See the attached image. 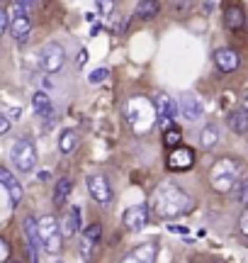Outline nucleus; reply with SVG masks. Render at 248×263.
I'll list each match as a JSON object with an SVG mask.
<instances>
[{
  "mask_svg": "<svg viewBox=\"0 0 248 263\" xmlns=\"http://www.w3.org/2000/svg\"><path fill=\"white\" fill-rule=\"evenodd\" d=\"M29 32H32V22H29L27 15H19V17L12 20V27H10V34L15 37L17 44H25L29 39Z\"/></svg>",
  "mask_w": 248,
  "mask_h": 263,
  "instance_id": "nucleus-16",
  "label": "nucleus"
},
{
  "mask_svg": "<svg viewBox=\"0 0 248 263\" xmlns=\"http://www.w3.org/2000/svg\"><path fill=\"white\" fill-rule=\"evenodd\" d=\"M188 5H190V0H173V10H178V12H182Z\"/></svg>",
  "mask_w": 248,
  "mask_h": 263,
  "instance_id": "nucleus-32",
  "label": "nucleus"
},
{
  "mask_svg": "<svg viewBox=\"0 0 248 263\" xmlns=\"http://www.w3.org/2000/svg\"><path fill=\"white\" fill-rule=\"evenodd\" d=\"M214 64L219 68L221 73H231V71H236L239 68V54L234 51V49H219V51H214Z\"/></svg>",
  "mask_w": 248,
  "mask_h": 263,
  "instance_id": "nucleus-14",
  "label": "nucleus"
},
{
  "mask_svg": "<svg viewBox=\"0 0 248 263\" xmlns=\"http://www.w3.org/2000/svg\"><path fill=\"white\" fill-rule=\"evenodd\" d=\"M241 176H243V163H241V161L229 159V156L214 161V166L210 168L212 190H217V193L236 190L241 185Z\"/></svg>",
  "mask_w": 248,
  "mask_h": 263,
  "instance_id": "nucleus-2",
  "label": "nucleus"
},
{
  "mask_svg": "<svg viewBox=\"0 0 248 263\" xmlns=\"http://www.w3.org/2000/svg\"><path fill=\"white\" fill-rule=\"evenodd\" d=\"M0 249H3V263H8V258H10V244L5 241V239L0 241Z\"/></svg>",
  "mask_w": 248,
  "mask_h": 263,
  "instance_id": "nucleus-31",
  "label": "nucleus"
},
{
  "mask_svg": "<svg viewBox=\"0 0 248 263\" xmlns=\"http://www.w3.org/2000/svg\"><path fill=\"white\" fill-rule=\"evenodd\" d=\"M58 263H61V261H58Z\"/></svg>",
  "mask_w": 248,
  "mask_h": 263,
  "instance_id": "nucleus-36",
  "label": "nucleus"
},
{
  "mask_svg": "<svg viewBox=\"0 0 248 263\" xmlns=\"http://www.w3.org/2000/svg\"><path fill=\"white\" fill-rule=\"evenodd\" d=\"M182 141V132L178 129V127H171V129H166V134H163V144L168 146V149H175V146H180Z\"/></svg>",
  "mask_w": 248,
  "mask_h": 263,
  "instance_id": "nucleus-24",
  "label": "nucleus"
},
{
  "mask_svg": "<svg viewBox=\"0 0 248 263\" xmlns=\"http://www.w3.org/2000/svg\"><path fill=\"white\" fill-rule=\"evenodd\" d=\"M122 222L129 232H141L143 227H146V222H149V210H146L143 205L129 207V210H124Z\"/></svg>",
  "mask_w": 248,
  "mask_h": 263,
  "instance_id": "nucleus-10",
  "label": "nucleus"
},
{
  "mask_svg": "<svg viewBox=\"0 0 248 263\" xmlns=\"http://www.w3.org/2000/svg\"><path fill=\"white\" fill-rule=\"evenodd\" d=\"M86 61H88V51H86V49H80V57L76 59V64H78V66H83Z\"/></svg>",
  "mask_w": 248,
  "mask_h": 263,
  "instance_id": "nucleus-33",
  "label": "nucleus"
},
{
  "mask_svg": "<svg viewBox=\"0 0 248 263\" xmlns=\"http://www.w3.org/2000/svg\"><path fill=\"white\" fill-rule=\"evenodd\" d=\"M32 107H34V112L39 117H44L49 120L51 115H54V103H51V98H49L44 90H37V93L32 95Z\"/></svg>",
  "mask_w": 248,
  "mask_h": 263,
  "instance_id": "nucleus-17",
  "label": "nucleus"
},
{
  "mask_svg": "<svg viewBox=\"0 0 248 263\" xmlns=\"http://www.w3.org/2000/svg\"><path fill=\"white\" fill-rule=\"evenodd\" d=\"M178 105H180V112L185 115V120H190V122H197V120H202V115H204L202 100L195 93H182Z\"/></svg>",
  "mask_w": 248,
  "mask_h": 263,
  "instance_id": "nucleus-11",
  "label": "nucleus"
},
{
  "mask_svg": "<svg viewBox=\"0 0 248 263\" xmlns=\"http://www.w3.org/2000/svg\"><path fill=\"white\" fill-rule=\"evenodd\" d=\"M66 64V49L61 47L58 42H49L39 51V66L44 73H58Z\"/></svg>",
  "mask_w": 248,
  "mask_h": 263,
  "instance_id": "nucleus-5",
  "label": "nucleus"
},
{
  "mask_svg": "<svg viewBox=\"0 0 248 263\" xmlns=\"http://www.w3.org/2000/svg\"><path fill=\"white\" fill-rule=\"evenodd\" d=\"M39 239L47 254H58L64 246V229L58 224V219L54 215L39 217Z\"/></svg>",
  "mask_w": 248,
  "mask_h": 263,
  "instance_id": "nucleus-3",
  "label": "nucleus"
},
{
  "mask_svg": "<svg viewBox=\"0 0 248 263\" xmlns=\"http://www.w3.org/2000/svg\"><path fill=\"white\" fill-rule=\"evenodd\" d=\"M153 105H156V115H158V127H161V129H171V122L175 120L180 105H175V100H173L168 93H158L156 100H153Z\"/></svg>",
  "mask_w": 248,
  "mask_h": 263,
  "instance_id": "nucleus-6",
  "label": "nucleus"
},
{
  "mask_svg": "<svg viewBox=\"0 0 248 263\" xmlns=\"http://www.w3.org/2000/svg\"><path fill=\"white\" fill-rule=\"evenodd\" d=\"M5 115H8L10 120H19V117H22V107H8Z\"/></svg>",
  "mask_w": 248,
  "mask_h": 263,
  "instance_id": "nucleus-30",
  "label": "nucleus"
},
{
  "mask_svg": "<svg viewBox=\"0 0 248 263\" xmlns=\"http://www.w3.org/2000/svg\"><path fill=\"white\" fill-rule=\"evenodd\" d=\"M158 12H161L158 0H139V3H136V17L143 20V22L153 20L156 15H158Z\"/></svg>",
  "mask_w": 248,
  "mask_h": 263,
  "instance_id": "nucleus-19",
  "label": "nucleus"
},
{
  "mask_svg": "<svg viewBox=\"0 0 248 263\" xmlns=\"http://www.w3.org/2000/svg\"><path fill=\"white\" fill-rule=\"evenodd\" d=\"M243 110H246V112H248V98H246V100H243Z\"/></svg>",
  "mask_w": 248,
  "mask_h": 263,
  "instance_id": "nucleus-35",
  "label": "nucleus"
},
{
  "mask_svg": "<svg viewBox=\"0 0 248 263\" xmlns=\"http://www.w3.org/2000/svg\"><path fill=\"white\" fill-rule=\"evenodd\" d=\"M10 132V117L5 112L0 115V134H8Z\"/></svg>",
  "mask_w": 248,
  "mask_h": 263,
  "instance_id": "nucleus-29",
  "label": "nucleus"
},
{
  "mask_svg": "<svg viewBox=\"0 0 248 263\" xmlns=\"http://www.w3.org/2000/svg\"><path fill=\"white\" fill-rule=\"evenodd\" d=\"M107 76H110V68H105V66H102V68H95L93 73L88 76V83H90V85H97V83H102Z\"/></svg>",
  "mask_w": 248,
  "mask_h": 263,
  "instance_id": "nucleus-25",
  "label": "nucleus"
},
{
  "mask_svg": "<svg viewBox=\"0 0 248 263\" xmlns=\"http://www.w3.org/2000/svg\"><path fill=\"white\" fill-rule=\"evenodd\" d=\"M224 25L231 29V32H239L243 25H246V15H243V10L239 5H229L226 12H224Z\"/></svg>",
  "mask_w": 248,
  "mask_h": 263,
  "instance_id": "nucleus-18",
  "label": "nucleus"
},
{
  "mask_svg": "<svg viewBox=\"0 0 248 263\" xmlns=\"http://www.w3.org/2000/svg\"><path fill=\"white\" fill-rule=\"evenodd\" d=\"M0 183H3L5 190H8L10 202H12V205H17L19 200H22V185L15 180V176H12L8 168H0Z\"/></svg>",
  "mask_w": 248,
  "mask_h": 263,
  "instance_id": "nucleus-15",
  "label": "nucleus"
},
{
  "mask_svg": "<svg viewBox=\"0 0 248 263\" xmlns=\"http://www.w3.org/2000/svg\"><path fill=\"white\" fill-rule=\"evenodd\" d=\"M88 193H90V197L95 200V202H100V205H107L110 200H112V188H110V183H107V178L102 176V173H93V176H88Z\"/></svg>",
  "mask_w": 248,
  "mask_h": 263,
  "instance_id": "nucleus-8",
  "label": "nucleus"
},
{
  "mask_svg": "<svg viewBox=\"0 0 248 263\" xmlns=\"http://www.w3.org/2000/svg\"><path fill=\"white\" fill-rule=\"evenodd\" d=\"M22 5H25V8H32V5H34V0H22Z\"/></svg>",
  "mask_w": 248,
  "mask_h": 263,
  "instance_id": "nucleus-34",
  "label": "nucleus"
},
{
  "mask_svg": "<svg viewBox=\"0 0 248 263\" xmlns=\"http://www.w3.org/2000/svg\"><path fill=\"white\" fill-rule=\"evenodd\" d=\"M71 188H73V183H71V178H61L56 185V193H54V205L61 207L64 202H66V197L71 195Z\"/></svg>",
  "mask_w": 248,
  "mask_h": 263,
  "instance_id": "nucleus-23",
  "label": "nucleus"
},
{
  "mask_svg": "<svg viewBox=\"0 0 248 263\" xmlns=\"http://www.w3.org/2000/svg\"><path fill=\"white\" fill-rule=\"evenodd\" d=\"M166 166L173 173H188V171L195 166V151L188 149V146H175L171 149L168 159H166Z\"/></svg>",
  "mask_w": 248,
  "mask_h": 263,
  "instance_id": "nucleus-7",
  "label": "nucleus"
},
{
  "mask_svg": "<svg viewBox=\"0 0 248 263\" xmlns=\"http://www.w3.org/2000/svg\"><path fill=\"white\" fill-rule=\"evenodd\" d=\"M80 222H83V212H80V207L78 205H71L66 207V212H64V219H61V229H64V236H76L78 229H80Z\"/></svg>",
  "mask_w": 248,
  "mask_h": 263,
  "instance_id": "nucleus-13",
  "label": "nucleus"
},
{
  "mask_svg": "<svg viewBox=\"0 0 248 263\" xmlns=\"http://www.w3.org/2000/svg\"><path fill=\"white\" fill-rule=\"evenodd\" d=\"M200 144L204 149H214V146L219 144V127L214 122L204 124V129L200 132Z\"/></svg>",
  "mask_w": 248,
  "mask_h": 263,
  "instance_id": "nucleus-21",
  "label": "nucleus"
},
{
  "mask_svg": "<svg viewBox=\"0 0 248 263\" xmlns=\"http://www.w3.org/2000/svg\"><path fill=\"white\" fill-rule=\"evenodd\" d=\"M10 159H12V163H15V168L19 173H32L34 166H37V149L29 139H17L12 144Z\"/></svg>",
  "mask_w": 248,
  "mask_h": 263,
  "instance_id": "nucleus-4",
  "label": "nucleus"
},
{
  "mask_svg": "<svg viewBox=\"0 0 248 263\" xmlns=\"http://www.w3.org/2000/svg\"><path fill=\"white\" fill-rule=\"evenodd\" d=\"M236 190H239V202H241L243 207H248V178L243 180V183H241Z\"/></svg>",
  "mask_w": 248,
  "mask_h": 263,
  "instance_id": "nucleus-27",
  "label": "nucleus"
},
{
  "mask_svg": "<svg viewBox=\"0 0 248 263\" xmlns=\"http://www.w3.org/2000/svg\"><path fill=\"white\" fill-rule=\"evenodd\" d=\"M100 234H102L100 224H90L80 232V256H83L86 261H93L97 246H100Z\"/></svg>",
  "mask_w": 248,
  "mask_h": 263,
  "instance_id": "nucleus-9",
  "label": "nucleus"
},
{
  "mask_svg": "<svg viewBox=\"0 0 248 263\" xmlns=\"http://www.w3.org/2000/svg\"><path fill=\"white\" fill-rule=\"evenodd\" d=\"M239 229L248 236V207L243 210V215H241V219H239Z\"/></svg>",
  "mask_w": 248,
  "mask_h": 263,
  "instance_id": "nucleus-28",
  "label": "nucleus"
},
{
  "mask_svg": "<svg viewBox=\"0 0 248 263\" xmlns=\"http://www.w3.org/2000/svg\"><path fill=\"white\" fill-rule=\"evenodd\" d=\"M226 124H229L231 132L246 134L248 132V112L246 110H234V112H229V117H226Z\"/></svg>",
  "mask_w": 248,
  "mask_h": 263,
  "instance_id": "nucleus-20",
  "label": "nucleus"
},
{
  "mask_svg": "<svg viewBox=\"0 0 248 263\" xmlns=\"http://www.w3.org/2000/svg\"><path fill=\"white\" fill-rule=\"evenodd\" d=\"M78 146V134L73 129H64L58 137V151L61 154H73Z\"/></svg>",
  "mask_w": 248,
  "mask_h": 263,
  "instance_id": "nucleus-22",
  "label": "nucleus"
},
{
  "mask_svg": "<svg viewBox=\"0 0 248 263\" xmlns=\"http://www.w3.org/2000/svg\"><path fill=\"white\" fill-rule=\"evenodd\" d=\"M156 254H158L156 244L146 241V244L134 246L132 251H129V254L122 258V263H153V261H156Z\"/></svg>",
  "mask_w": 248,
  "mask_h": 263,
  "instance_id": "nucleus-12",
  "label": "nucleus"
},
{
  "mask_svg": "<svg viewBox=\"0 0 248 263\" xmlns=\"http://www.w3.org/2000/svg\"><path fill=\"white\" fill-rule=\"evenodd\" d=\"M97 3V12L107 17V15H112V10H115V0H95Z\"/></svg>",
  "mask_w": 248,
  "mask_h": 263,
  "instance_id": "nucleus-26",
  "label": "nucleus"
},
{
  "mask_svg": "<svg viewBox=\"0 0 248 263\" xmlns=\"http://www.w3.org/2000/svg\"><path fill=\"white\" fill-rule=\"evenodd\" d=\"M151 207L161 219H173V217L188 215L192 207H195V200L180 185H175V183H161L158 188L153 190Z\"/></svg>",
  "mask_w": 248,
  "mask_h": 263,
  "instance_id": "nucleus-1",
  "label": "nucleus"
}]
</instances>
